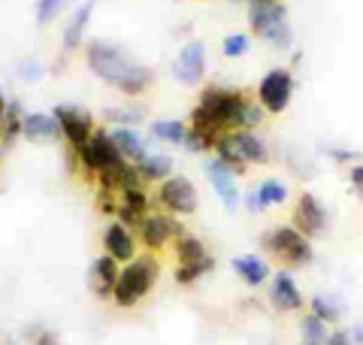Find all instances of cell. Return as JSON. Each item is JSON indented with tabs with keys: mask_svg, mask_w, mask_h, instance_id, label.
Returning a JSON list of instances; mask_svg holds the SVG:
<instances>
[{
	"mask_svg": "<svg viewBox=\"0 0 363 345\" xmlns=\"http://www.w3.org/2000/svg\"><path fill=\"white\" fill-rule=\"evenodd\" d=\"M291 94H294V73L288 67H272L257 85V103L272 115L288 109Z\"/></svg>",
	"mask_w": 363,
	"mask_h": 345,
	"instance_id": "5",
	"label": "cell"
},
{
	"mask_svg": "<svg viewBox=\"0 0 363 345\" xmlns=\"http://www.w3.org/2000/svg\"><path fill=\"white\" fill-rule=\"evenodd\" d=\"M182 236H188L185 224H182L176 215H167V212L145 215V221L140 227V239L149 251H161L169 239H182Z\"/></svg>",
	"mask_w": 363,
	"mask_h": 345,
	"instance_id": "7",
	"label": "cell"
},
{
	"mask_svg": "<svg viewBox=\"0 0 363 345\" xmlns=\"http://www.w3.org/2000/svg\"><path fill=\"white\" fill-rule=\"evenodd\" d=\"M203 258H209V251L197 236L188 234V236L176 239V261L179 263H194V261H203Z\"/></svg>",
	"mask_w": 363,
	"mask_h": 345,
	"instance_id": "25",
	"label": "cell"
},
{
	"mask_svg": "<svg viewBox=\"0 0 363 345\" xmlns=\"http://www.w3.org/2000/svg\"><path fill=\"white\" fill-rule=\"evenodd\" d=\"M152 140H161V143H169V146H185V136H188V124L179 121V119H157L152 121Z\"/></svg>",
	"mask_w": 363,
	"mask_h": 345,
	"instance_id": "22",
	"label": "cell"
},
{
	"mask_svg": "<svg viewBox=\"0 0 363 345\" xmlns=\"http://www.w3.org/2000/svg\"><path fill=\"white\" fill-rule=\"evenodd\" d=\"M118 275H121L118 261L109 258V255H100V258L88 267V288H91V294H94L97 300H109V297L116 294Z\"/></svg>",
	"mask_w": 363,
	"mask_h": 345,
	"instance_id": "13",
	"label": "cell"
},
{
	"mask_svg": "<svg viewBox=\"0 0 363 345\" xmlns=\"http://www.w3.org/2000/svg\"><path fill=\"white\" fill-rule=\"evenodd\" d=\"M288 9L279 0H252L248 4V28L255 31V37L267 40L272 31H279L281 25H288Z\"/></svg>",
	"mask_w": 363,
	"mask_h": 345,
	"instance_id": "11",
	"label": "cell"
},
{
	"mask_svg": "<svg viewBox=\"0 0 363 345\" xmlns=\"http://www.w3.org/2000/svg\"><path fill=\"white\" fill-rule=\"evenodd\" d=\"M85 61H88V70L97 79H104L106 85L118 88L121 94H128V97H140L152 85V70L143 67L140 61H133L121 45L94 40V43H88V49H85Z\"/></svg>",
	"mask_w": 363,
	"mask_h": 345,
	"instance_id": "1",
	"label": "cell"
},
{
	"mask_svg": "<svg viewBox=\"0 0 363 345\" xmlns=\"http://www.w3.org/2000/svg\"><path fill=\"white\" fill-rule=\"evenodd\" d=\"M260 248L267 255H276L279 261H285L291 270L309 267L315 251H312V239H306L294 224H279L269 227L264 236H260Z\"/></svg>",
	"mask_w": 363,
	"mask_h": 345,
	"instance_id": "3",
	"label": "cell"
},
{
	"mask_svg": "<svg viewBox=\"0 0 363 345\" xmlns=\"http://www.w3.org/2000/svg\"><path fill=\"white\" fill-rule=\"evenodd\" d=\"M64 6L67 0H37V25H52Z\"/></svg>",
	"mask_w": 363,
	"mask_h": 345,
	"instance_id": "29",
	"label": "cell"
},
{
	"mask_svg": "<svg viewBox=\"0 0 363 345\" xmlns=\"http://www.w3.org/2000/svg\"><path fill=\"white\" fill-rule=\"evenodd\" d=\"M309 312L321 318L327 327H336L339 318H342V306H339L333 297H327V294H315L309 300Z\"/></svg>",
	"mask_w": 363,
	"mask_h": 345,
	"instance_id": "23",
	"label": "cell"
},
{
	"mask_svg": "<svg viewBox=\"0 0 363 345\" xmlns=\"http://www.w3.org/2000/svg\"><path fill=\"white\" fill-rule=\"evenodd\" d=\"M52 115L58 119L61 124V133L64 140L70 143V148H79L91 140V133H94V119H91V112L82 109V106H70V103H61V106H55Z\"/></svg>",
	"mask_w": 363,
	"mask_h": 345,
	"instance_id": "8",
	"label": "cell"
},
{
	"mask_svg": "<svg viewBox=\"0 0 363 345\" xmlns=\"http://www.w3.org/2000/svg\"><path fill=\"white\" fill-rule=\"evenodd\" d=\"M104 248L109 258H116L118 263H130L136 261V243H133V234L121 221H109L104 227Z\"/></svg>",
	"mask_w": 363,
	"mask_h": 345,
	"instance_id": "15",
	"label": "cell"
},
{
	"mask_svg": "<svg viewBox=\"0 0 363 345\" xmlns=\"http://www.w3.org/2000/svg\"><path fill=\"white\" fill-rule=\"evenodd\" d=\"M173 76L182 85H200L206 76V45L200 40H191L182 45V52L173 61Z\"/></svg>",
	"mask_w": 363,
	"mask_h": 345,
	"instance_id": "9",
	"label": "cell"
},
{
	"mask_svg": "<svg viewBox=\"0 0 363 345\" xmlns=\"http://www.w3.org/2000/svg\"><path fill=\"white\" fill-rule=\"evenodd\" d=\"M97 206H100V212H104V215H116L121 200L116 197V194H109V191H100L97 194Z\"/></svg>",
	"mask_w": 363,
	"mask_h": 345,
	"instance_id": "33",
	"label": "cell"
},
{
	"mask_svg": "<svg viewBox=\"0 0 363 345\" xmlns=\"http://www.w3.org/2000/svg\"><path fill=\"white\" fill-rule=\"evenodd\" d=\"M109 133H112V140H116L118 152L128 164H140V160L149 155V146H145V140L136 133V128H109Z\"/></svg>",
	"mask_w": 363,
	"mask_h": 345,
	"instance_id": "17",
	"label": "cell"
},
{
	"mask_svg": "<svg viewBox=\"0 0 363 345\" xmlns=\"http://www.w3.org/2000/svg\"><path fill=\"white\" fill-rule=\"evenodd\" d=\"M0 158H4V146H0Z\"/></svg>",
	"mask_w": 363,
	"mask_h": 345,
	"instance_id": "41",
	"label": "cell"
},
{
	"mask_svg": "<svg viewBox=\"0 0 363 345\" xmlns=\"http://www.w3.org/2000/svg\"><path fill=\"white\" fill-rule=\"evenodd\" d=\"M136 170H140V176L145 182H167L173 176V158L167 152H149L136 164Z\"/></svg>",
	"mask_w": 363,
	"mask_h": 345,
	"instance_id": "20",
	"label": "cell"
},
{
	"mask_svg": "<svg viewBox=\"0 0 363 345\" xmlns=\"http://www.w3.org/2000/svg\"><path fill=\"white\" fill-rule=\"evenodd\" d=\"M91 13H94V0H88V4H82L73 13L70 18V25L64 28V52H76L79 45H82V37H85V28H88V21H91Z\"/></svg>",
	"mask_w": 363,
	"mask_h": 345,
	"instance_id": "19",
	"label": "cell"
},
{
	"mask_svg": "<svg viewBox=\"0 0 363 345\" xmlns=\"http://www.w3.org/2000/svg\"><path fill=\"white\" fill-rule=\"evenodd\" d=\"M245 206H248V212H264V203H260V197H257V188L245 191Z\"/></svg>",
	"mask_w": 363,
	"mask_h": 345,
	"instance_id": "37",
	"label": "cell"
},
{
	"mask_svg": "<svg viewBox=\"0 0 363 345\" xmlns=\"http://www.w3.org/2000/svg\"><path fill=\"white\" fill-rule=\"evenodd\" d=\"M33 345H58V336H55L52 330H40L37 339H33Z\"/></svg>",
	"mask_w": 363,
	"mask_h": 345,
	"instance_id": "38",
	"label": "cell"
},
{
	"mask_svg": "<svg viewBox=\"0 0 363 345\" xmlns=\"http://www.w3.org/2000/svg\"><path fill=\"white\" fill-rule=\"evenodd\" d=\"M327 155H330V158L336 160V164H351V160L357 158L354 152H351V148H330V152H327Z\"/></svg>",
	"mask_w": 363,
	"mask_h": 345,
	"instance_id": "36",
	"label": "cell"
},
{
	"mask_svg": "<svg viewBox=\"0 0 363 345\" xmlns=\"http://www.w3.org/2000/svg\"><path fill=\"white\" fill-rule=\"evenodd\" d=\"M73 152H76L79 167H82L85 172H91V176H97V172H100V170H106V167L128 164V160L121 158L116 140H112L109 128H97L94 133H91V140H88L85 146L73 148Z\"/></svg>",
	"mask_w": 363,
	"mask_h": 345,
	"instance_id": "4",
	"label": "cell"
},
{
	"mask_svg": "<svg viewBox=\"0 0 363 345\" xmlns=\"http://www.w3.org/2000/svg\"><path fill=\"white\" fill-rule=\"evenodd\" d=\"M6 103L9 100H4V94H0V119H4V112H6Z\"/></svg>",
	"mask_w": 363,
	"mask_h": 345,
	"instance_id": "40",
	"label": "cell"
},
{
	"mask_svg": "<svg viewBox=\"0 0 363 345\" xmlns=\"http://www.w3.org/2000/svg\"><path fill=\"white\" fill-rule=\"evenodd\" d=\"M291 224L297 227V230H300V234H303L306 239H315V236H321V234H324V224H327V212H324L321 200H318L315 194L303 191L300 197H297V206H294Z\"/></svg>",
	"mask_w": 363,
	"mask_h": 345,
	"instance_id": "10",
	"label": "cell"
},
{
	"mask_svg": "<svg viewBox=\"0 0 363 345\" xmlns=\"http://www.w3.org/2000/svg\"><path fill=\"white\" fill-rule=\"evenodd\" d=\"M221 52H224V58H240V55H245L248 52V37H245V33H230V37H224Z\"/></svg>",
	"mask_w": 363,
	"mask_h": 345,
	"instance_id": "31",
	"label": "cell"
},
{
	"mask_svg": "<svg viewBox=\"0 0 363 345\" xmlns=\"http://www.w3.org/2000/svg\"><path fill=\"white\" fill-rule=\"evenodd\" d=\"M145 119V112L140 106H109L106 109V121L112 128H136Z\"/></svg>",
	"mask_w": 363,
	"mask_h": 345,
	"instance_id": "26",
	"label": "cell"
},
{
	"mask_svg": "<svg viewBox=\"0 0 363 345\" xmlns=\"http://www.w3.org/2000/svg\"><path fill=\"white\" fill-rule=\"evenodd\" d=\"M116 221H121L128 230H140L143 227V221H145V215H140V212H133L130 206H118V212H116Z\"/></svg>",
	"mask_w": 363,
	"mask_h": 345,
	"instance_id": "32",
	"label": "cell"
},
{
	"mask_svg": "<svg viewBox=\"0 0 363 345\" xmlns=\"http://www.w3.org/2000/svg\"><path fill=\"white\" fill-rule=\"evenodd\" d=\"M230 267H233V273L240 275V279H242L245 285H252V288L264 285V282L269 279V267H267V261H264V258H257V255L233 258V261H230Z\"/></svg>",
	"mask_w": 363,
	"mask_h": 345,
	"instance_id": "18",
	"label": "cell"
},
{
	"mask_svg": "<svg viewBox=\"0 0 363 345\" xmlns=\"http://www.w3.org/2000/svg\"><path fill=\"white\" fill-rule=\"evenodd\" d=\"M257 197L264 203V209L267 206H281L288 200V188H285V182H279V179H264L257 185Z\"/></svg>",
	"mask_w": 363,
	"mask_h": 345,
	"instance_id": "28",
	"label": "cell"
},
{
	"mask_svg": "<svg viewBox=\"0 0 363 345\" xmlns=\"http://www.w3.org/2000/svg\"><path fill=\"white\" fill-rule=\"evenodd\" d=\"M269 300L279 312H300L303 309V294H300V288H297V282H294V275L288 270H279L276 275H272Z\"/></svg>",
	"mask_w": 363,
	"mask_h": 345,
	"instance_id": "14",
	"label": "cell"
},
{
	"mask_svg": "<svg viewBox=\"0 0 363 345\" xmlns=\"http://www.w3.org/2000/svg\"><path fill=\"white\" fill-rule=\"evenodd\" d=\"M21 128H25V112H21V103L18 100H9L4 119H0V146L16 143L18 136H21Z\"/></svg>",
	"mask_w": 363,
	"mask_h": 345,
	"instance_id": "21",
	"label": "cell"
},
{
	"mask_svg": "<svg viewBox=\"0 0 363 345\" xmlns=\"http://www.w3.org/2000/svg\"><path fill=\"white\" fill-rule=\"evenodd\" d=\"M248 4H252V0H248Z\"/></svg>",
	"mask_w": 363,
	"mask_h": 345,
	"instance_id": "42",
	"label": "cell"
},
{
	"mask_svg": "<svg viewBox=\"0 0 363 345\" xmlns=\"http://www.w3.org/2000/svg\"><path fill=\"white\" fill-rule=\"evenodd\" d=\"M157 203L164 206L167 215H191L197 212V203H200V194L194 188V182L188 176H169L167 182H161L157 188Z\"/></svg>",
	"mask_w": 363,
	"mask_h": 345,
	"instance_id": "6",
	"label": "cell"
},
{
	"mask_svg": "<svg viewBox=\"0 0 363 345\" xmlns=\"http://www.w3.org/2000/svg\"><path fill=\"white\" fill-rule=\"evenodd\" d=\"M215 267V258H203V261H194V263H179L176 267V282L179 285H194L197 279H203L209 270Z\"/></svg>",
	"mask_w": 363,
	"mask_h": 345,
	"instance_id": "27",
	"label": "cell"
},
{
	"mask_svg": "<svg viewBox=\"0 0 363 345\" xmlns=\"http://www.w3.org/2000/svg\"><path fill=\"white\" fill-rule=\"evenodd\" d=\"M300 336H303V345H324L327 336H330V327H327L318 315L306 312L300 318Z\"/></svg>",
	"mask_w": 363,
	"mask_h": 345,
	"instance_id": "24",
	"label": "cell"
},
{
	"mask_svg": "<svg viewBox=\"0 0 363 345\" xmlns=\"http://www.w3.org/2000/svg\"><path fill=\"white\" fill-rule=\"evenodd\" d=\"M121 203L130 206V209L140 212V215L149 212V194H145L143 188H124V191H121Z\"/></svg>",
	"mask_w": 363,
	"mask_h": 345,
	"instance_id": "30",
	"label": "cell"
},
{
	"mask_svg": "<svg viewBox=\"0 0 363 345\" xmlns=\"http://www.w3.org/2000/svg\"><path fill=\"white\" fill-rule=\"evenodd\" d=\"M21 79H28V82H37V79H43V64L40 61H25V64H21Z\"/></svg>",
	"mask_w": 363,
	"mask_h": 345,
	"instance_id": "35",
	"label": "cell"
},
{
	"mask_svg": "<svg viewBox=\"0 0 363 345\" xmlns=\"http://www.w3.org/2000/svg\"><path fill=\"white\" fill-rule=\"evenodd\" d=\"M21 136L30 143H52V140H58L61 133V124L58 119H55L52 112H30L25 115V128H21Z\"/></svg>",
	"mask_w": 363,
	"mask_h": 345,
	"instance_id": "16",
	"label": "cell"
},
{
	"mask_svg": "<svg viewBox=\"0 0 363 345\" xmlns=\"http://www.w3.org/2000/svg\"><path fill=\"white\" fill-rule=\"evenodd\" d=\"M348 333H351V345H363V324H354Z\"/></svg>",
	"mask_w": 363,
	"mask_h": 345,
	"instance_id": "39",
	"label": "cell"
},
{
	"mask_svg": "<svg viewBox=\"0 0 363 345\" xmlns=\"http://www.w3.org/2000/svg\"><path fill=\"white\" fill-rule=\"evenodd\" d=\"M161 273V263L155 261V255H136V261L124 263V270L118 275L116 294H112V303L118 309H130L143 300L145 294L152 291V285Z\"/></svg>",
	"mask_w": 363,
	"mask_h": 345,
	"instance_id": "2",
	"label": "cell"
},
{
	"mask_svg": "<svg viewBox=\"0 0 363 345\" xmlns=\"http://www.w3.org/2000/svg\"><path fill=\"white\" fill-rule=\"evenodd\" d=\"M206 179L212 182V191L221 197V203H224V209H236L240 206V200H242V191H240V185H236V176L230 170H227L218 158H209L206 160Z\"/></svg>",
	"mask_w": 363,
	"mask_h": 345,
	"instance_id": "12",
	"label": "cell"
},
{
	"mask_svg": "<svg viewBox=\"0 0 363 345\" xmlns=\"http://www.w3.org/2000/svg\"><path fill=\"white\" fill-rule=\"evenodd\" d=\"M348 182H351V191H354V197L363 203V164H354V167H351Z\"/></svg>",
	"mask_w": 363,
	"mask_h": 345,
	"instance_id": "34",
	"label": "cell"
}]
</instances>
